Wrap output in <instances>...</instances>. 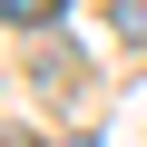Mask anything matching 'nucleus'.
<instances>
[{
  "label": "nucleus",
  "mask_w": 147,
  "mask_h": 147,
  "mask_svg": "<svg viewBox=\"0 0 147 147\" xmlns=\"http://www.w3.org/2000/svg\"><path fill=\"white\" fill-rule=\"evenodd\" d=\"M59 20V0H10V30H49Z\"/></svg>",
  "instance_id": "obj_1"
},
{
  "label": "nucleus",
  "mask_w": 147,
  "mask_h": 147,
  "mask_svg": "<svg viewBox=\"0 0 147 147\" xmlns=\"http://www.w3.org/2000/svg\"><path fill=\"white\" fill-rule=\"evenodd\" d=\"M108 20H118V39H137V49H147V0H118Z\"/></svg>",
  "instance_id": "obj_2"
}]
</instances>
